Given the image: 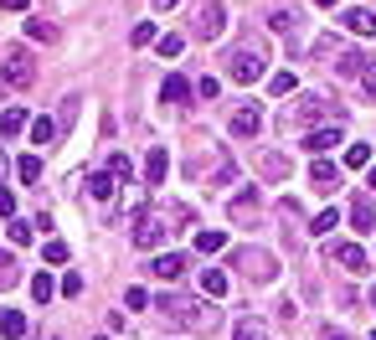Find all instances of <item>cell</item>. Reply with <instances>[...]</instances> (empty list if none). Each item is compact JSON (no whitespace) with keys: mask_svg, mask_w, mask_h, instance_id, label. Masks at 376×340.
Here are the masks:
<instances>
[{"mask_svg":"<svg viewBox=\"0 0 376 340\" xmlns=\"http://www.w3.org/2000/svg\"><path fill=\"white\" fill-rule=\"evenodd\" d=\"M155 309H160L170 325H181V330H216V325H222V309H216V304L186 299V294H160Z\"/></svg>","mask_w":376,"mask_h":340,"instance_id":"1","label":"cell"},{"mask_svg":"<svg viewBox=\"0 0 376 340\" xmlns=\"http://www.w3.org/2000/svg\"><path fill=\"white\" fill-rule=\"evenodd\" d=\"M263 73H268V57H263L258 41H242V47H232V57H227V78H232V83H258Z\"/></svg>","mask_w":376,"mask_h":340,"instance_id":"2","label":"cell"},{"mask_svg":"<svg viewBox=\"0 0 376 340\" xmlns=\"http://www.w3.org/2000/svg\"><path fill=\"white\" fill-rule=\"evenodd\" d=\"M294 119H299V124H309V119L345 124V109H340V103H325V98H315V93H309V98H299V109H283V124H289V129H294Z\"/></svg>","mask_w":376,"mask_h":340,"instance_id":"3","label":"cell"},{"mask_svg":"<svg viewBox=\"0 0 376 340\" xmlns=\"http://www.w3.org/2000/svg\"><path fill=\"white\" fill-rule=\"evenodd\" d=\"M31 78H36L31 52H26V47H11L6 62H0V88H31Z\"/></svg>","mask_w":376,"mask_h":340,"instance_id":"4","label":"cell"},{"mask_svg":"<svg viewBox=\"0 0 376 340\" xmlns=\"http://www.w3.org/2000/svg\"><path fill=\"white\" fill-rule=\"evenodd\" d=\"M232 268H242L253 284H273V279H278V268H273V258H268L263 248H237V253H232Z\"/></svg>","mask_w":376,"mask_h":340,"instance_id":"5","label":"cell"},{"mask_svg":"<svg viewBox=\"0 0 376 340\" xmlns=\"http://www.w3.org/2000/svg\"><path fill=\"white\" fill-rule=\"evenodd\" d=\"M165 232H175L170 227V211H140V217H135V243L140 248H160Z\"/></svg>","mask_w":376,"mask_h":340,"instance_id":"6","label":"cell"},{"mask_svg":"<svg viewBox=\"0 0 376 340\" xmlns=\"http://www.w3.org/2000/svg\"><path fill=\"white\" fill-rule=\"evenodd\" d=\"M222 26H227L222 0H202L196 16H191V36H196V41H212V36H222Z\"/></svg>","mask_w":376,"mask_h":340,"instance_id":"7","label":"cell"},{"mask_svg":"<svg viewBox=\"0 0 376 340\" xmlns=\"http://www.w3.org/2000/svg\"><path fill=\"white\" fill-rule=\"evenodd\" d=\"M330 258H335L345 273H366L371 263H366V248L361 243H330Z\"/></svg>","mask_w":376,"mask_h":340,"instance_id":"8","label":"cell"},{"mask_svg":"<svg viewBox=\"0 0 376 340\" xmlns=\"http://www.w3.org/2000/svg\"><path fill=\"white\" fill-rule=\"evenodd\" d=\"M350 227L356 232H376V196L371 191H361V196L350 201Z\"/></svg>","mask_w":376,"mask_h":340,"instance_id":"9","label":"cell"},{"mask_svg":"<svg viewBox=\"0 0 376 340\" xmlns=\"http://www.w3.org/2000/svg\"><path fill=\"white\" fill-rule=\"evenodd\" d=\"M335 144H345L340 139V124H325V129H309L304 134V150L309 155H325V150H335Z\"/></svg>","mask_w":376,"mask_h":340,"instance_id":"10","label":"cell"},{"mask_svg":"<svg viewBox=\"0 0 376 340\" xmlns=\"http://www.w3.org/2000/svg\"><path fill=\"white\" fill-rule=\"evenodd\" d=\"M150 273H155V279H165V284H175L186 273V253H160V258L150 263Z\"/></svg>","mask_w":376,"mask_h":340,"instance_id":"11","label":"cell"},{"mask_svg":"<svg viewBox=\"0 0 376 340\" xmlns=\"http://www.w3.org/2000/svg\"><path fill=\"white\" fill-rule=\"evenodd\" d=\"M258 129H263V114H258V109H237V114H232V134H237V139H253Z\"/></svg>","mask_w":376,"mask_h":340,"instance_id":"12","label":"cell"},{"mask_svg":"<svg viewBox=\"0 0 376 340\" xmlns=\"http://www.w3.org/2000/svg\"><path fill=\"white\" fill-rule=\"evenodd\" d=\"M309 181H315V191H335L340 186V170L330 160H315V165H309Z\"/></svg>","mask_w":376,"mask_h":340,"instance_id":"13","label":"cell"},{"mask_svg":"<svg viewBox=\"0 0 376 340\" xmlns=\"http://www.w3.org/2000/svg\"><path fill=\"white\" fill-rule=\"evenodd\" d=\"M340 21H345L356 36H376V11H361V6H356V11H345Z\"/></svg>","mask_w":376,"mask_h":340,"instance_id":"14","label":"cell"},{"mask_svg":"<svg viewBox=\"0 0 376 340\" xmlns=\"http://www.w3.org/2000/svg\"><path fill=\"white\" fill-rule=\"evenodd\" d=\"M330 68H335L340 78H361V73H366V57H361V52H335Z\"/></svg>","mask_w":376,"mask_h":340,"instance_id":"15","label":"cell"},{"mask_svg":"<svg viewBox=\"0 0 376 340\" xmlns=\"http://www.w3.org/2000/svg\"><path fill=\"white\" fill-rule=\"evenodd\" d=\"M165 170H170V155H165V150H150V160H145V181H150V186H165Z\"/></svg>","mask_w":376,"mask_h":340,"instance_id":"16","label":"cell"},{"mask_svg":"<svg viewBox=\"0 0 376 340\" xmlns=\"http://www.w3.org/2000/svg\"><path fill=\"white\" fill-rule=\"evenodd\" d=\"M83 186H88V196H93V201H108V196H114V176H103V170L83 176Z\"/></svg>","mask_w":376,"mask_h":340,"instance_id":"17","label":"cell"},{"mask_svg":"<svg viewBox=\"0 0 376 340\" xmlns=\"http://www.w3.org/2000/svg\"><path fill=\"white\" fill-rule=\"evenodd\" d=\"M57 134H62V124H52V119H36L31 124V144H41V150H52Z\"/></svg>","mask_w":376,"mask_h":340,"instance_id":"18","label":"cell"},{"mask_svg":"<svg viewBox=\"0 0 376 340\" xmlns=\"http://www.w3.org/2000/svg\"><path fill=\"white\" fill-rule=\"evenodd\" d=\"M258 206H263V196H258V191H242V196L232 201V222H248V217H258Z\"/></svg>","mask_w":376,"mask_h":340,"instance_id":"19","label":"cell"},{"mask_svg":"<svg viewBox=\"0 0 376 340\" xmlns=\"http://www.w3.org/2000/svg\"><path fill=\"white\" fill-rule=\"evenodd\" d=\"M202 294H207V299H222V294H227V273L222 268H202Z\"/></svg>","mask_w":376,"mask_h":340,"instance_id":"20","label":"cell"},{"mask_svg":"<svg viewBox=\"0 0 376 340\" xmlns=\"http://www.w3.org/2000/svg\"><path fill=\"white\" fill-rule=\"evenodd\" d=\"M0 335L21 340V335H26V314H21V309H0Z\"/></svg>","mask_w":376,"mask_h":340,"instance_id":"21","label":"cell"},{"mask_svg":"<svg viewBox=\"0 0 376 340\" xmlns=\"http://www.w3.org/2000/svg\"><path fill=\"white\" fill-rule=\"evenodd\" d=\"M160 98H165V103H186V98H191V83H186L181 73H170L165 88H160Z\"/></svg>","mask_w":376,"mask_h":340,"instance_id":"22","label":"cell"},{"mask_svg":"<svg viewBox=\"0 0 376 340\" xmlns=\"http://www.w3.org/2000/svg\"><path fill=\"white\" fill-rule=\"evenodd\" d=\"M232 340H268V325L258 320V314H248V320H237V330H232Z\"/></svg>","mask_w":376,"mask_h":340,"instance_id":"23","label":"cell"},{"mask_svg":"<svg viewBox=\"0 0 376 340\" xmlns=\"http://www.w3.org/2000/svg\"><path fill=\"white\" fill-rule=\"evenodd\" d=\"M222 248H227V232H216V227L196 232V253H222Z\"/></svg>","mask_w":376,"mask_h":340,"instance_id":"24","label":"cell"},{"mask_svg":"<svg viewBox=\"0 0 376 340\" xmlns=\"http://www.w3.org/2000/svg\"><path fill=\"white\" fill-rule=\"evenodd\" d=\"M16 284H21V268H16V258H11V253L0 248V289H16Z\"/></svg>","mask_w":376,"mask_h":340,"instance_id":"25","label":"cell"},{"mask_svg":"<svg viewBox=\"0 0 376 340\" xmlns=\"http://www.w3.org/2000/svg\"><path fill=\"white\" fill-rule=\"evenodd\" d=\"M21 129H26V109H6V114H0V134H21Z\"/></svg>","mask_w":376,"mask_h":340,"instance_id":"26","label":"cell"},{"mask_svg":"<svg viewBox=\"0 0 376 340\" xmlns=\"http://www.w3.org/2000/svg\"><path fill=\"white\" fill-rule=\"evenodd\" d=\"M52 294H57L52 273H36V279H31V299H36V304H52Z\"/></svg>","mask_w":376,"mask_h":340,"instance_id":"27","label":"cell"},{"mask_svg":"<svg viewBox=\"0 0 376 340\" xmlns=\"http://www.w3.org/2000/svg\"><path fill=\"white\" fill-rule=\"evenodd\" d=\"M26 36H31V41H52V36H57V26H52L47 16H31V21H26Z\"/></svg>","mask_w":376,"mask_h":340,"instance_id":"28","label":"cell"},{"mask_svg":"<svg viewBox=\"0 0 376 340\" xmlns=\"http://www.w3.org/2000/svg\"><path fill=\"white\" fill-rule=\"evenodd\" d=\"M16 176L21 181H41V155H21L16 160Z\"/></svg>","mask_w":376,"mask_h":340,"instance_id":"29","label":"cell"},{"mask_svg":"<svg viewBox=\"0 0 376 340\" xmlns=\"http://www.w3.org/2000/svg\"><path fill=\"white\" fill-rule=\"evenodd\" d=\"M31 227H36V222H21V217L6 222V232H11V243H16V248H26V243H31Z\"/></svg>","mask_w":376,"mask_h":340,"instance_id":"30","label":"cell"},{"mask_svg":"<svg viewBox=\"0 0 376 340\" xmlns=\"http://www.w3.org/2000/svg\"><path fill=\"white\" fill-rule=\"evenodd\" d=\"M340 227V211H320L315 222H309V232H315V238H325V232H335Z\"/></svg>","mask_w":376,"mask_h":340,"instance_id":"31","label":"cell"},{"mask_svg":"<svg viewBox=\"0 0 376 340\" xmlns=\"http://www.w3.org/2000/svg\"><path fill=\"white\" fill-rule=\"evenodd\" d=\"M345 165L350 170H366L371 165V150H366V144H345Z\"/></svg>","mask_w":376,"mask_h":340,"instance_id":"32","label":"cell"},{"mask_svg":"<svg viewBox=\"0 0 376 340\" xmlns=\"http://www.w3.org/2000/svg\"><path fill=\"white\" fill-rule=\"evenodd\" d=\"M155 47H160V57L170 62V57H181V47H186V36H160V41H155Z\"/></svg>","mask_w":376,"mask_h":340,"instance_id":"33","label":"cell"},{"mask_svg":"<svg viewBox=\"0 0 376 340\" xmlns=\"http://www.w3.org/2000/svg\"><path fill=\"white\" fill-rule=\"evenodd\" d=\"M108 176H119V181H129V176H135V165H129V155H114V160H108Z\"/></svg>","mask_w":376,"mask_h":340,"instance_id":"34","label":"cell"},{"mask_svg":"<svg viewBox=\"0 0 376 340\" xmlns=\"http://www.w3.org/2000/svg\"><path fill=\"white\" fill-rule=\"evenodd\" d=\"M268 88H273L278 98H283V93H294V73H273V78H268Z\"/></svg>","mask_w":376,"mask_h":340,"instance_id":"35","label":"cell"},{"mask_svg":"<svg viewBox=\"0 0 376 340\" xmlns=\"http://www.w3.org/2000/svg\"><path fill=\"white\" fill-rule=\"evenodd\" d=\"M232 176H237V160H232V155H222V160H216V186H227Z\"/></svg>","mask_w":376,"mask_h":340,"instance_id":"36","label":"cell"},{"mask_svg":"<svg viewBox=\"0 0 376 340\" xmlns=\"http://www.w3.org/2000/svg\"><path fill=\"white\" fill-rule=\"evenodd\" d=\"M47 263H68V243L62 238H47Z\"/></svg>","mask_w":376,"mask_h":340,"instance_id":"37","label":"cell"},{"mask_svg":"<svg viewBox=\"0 0 376 340\" xmlns=\"http://www.w3.org/2000/svg\"><path fill=\"white\" fill-rule=\"evenodd\" d=\"M196 93H202V98H207V103H212V98H216V93H222V83H216V78H212V73H207V78H202V83H196Z\"/></svg>","mask_w":376,"mask_h":340,"instance_id":"38","label":"cell"},{"mask_svg":"<svg viewBox=\"0 0 376 340\" xmlns=\"http://www.w3.org/2000/svg\"><path fill=\"white\" fill-rule=\"evenodd\" d=\"M129 41H135V47H150V41H155V26H150V21H140V26H135V36H129Z\"/></svg>","mask_w":376,"mask_h":340,"instance_id":"39","label":"cell"},{"mask_svg":"<svg viewBox=\"0 0 376 340\" xmlns=\"http://www.w3.org/2000/svg\"><path fill=\"white\" fill-rule=\"evenodd\" d=\"M62 294H68V299H78V294H83V273H68V279H62Z\"/></svg>","mask_w":376,"mask_h":340,"instance_id":"40","label":"cell"},{"mask_svg":"<svg viewBox=\"0 0 376 340\" xmlns=\"http://www.w3.org/2000/svg\"><path fill=\"white\" fill-rule=\"evenodd\" d=\"M268 26H273V31H289V26H294V16H289V11H273V16H268Z\"/></svg>","mask_w":376,"mask_h":340,"instance_id":"41","label":"cell"},{"mask_svg":"<svg viewBox=\"0 0 376 340\" xmlns=\"http://www.w3.org/2000/svg\"><path fill=\"white\" fill-rule=\"evenodd\" d=\"M0 217H16V196H11L6 186H0Z\"/></svg>","mask_w":376,"mask_h":340,"instance_id":"42","label":"cell"},{"mask_svg":"<svg viewBox=\"0 0 376 340\" xmlns=\"http://www.w3.org/2000/svg\"><path fill=\"white\" fill-rule=\"evenodd\" d=\"M361 88H366V93H371V98H376V62H371V68H366V73H361Z\"/></svg>","mask_w":376,"mask_h":340,"instance_id":"43","label":"cell"},{"mask_svg":"<svg viewBox=\"0 0 376 340\" xmlns=\"http://www.w3.org/2000/svg\"><path fill=\"white\" fill-rule=\"evenodd\" d=\"M0 6H6V11H26V0H0Z\"/></svg>","mask_w":376,"mask_h":340,"instance_id":"44","label":"cell"},{"mask_svg":"<svg viewBox=\"0 0 376 340\" xmlns=\"http://www.w3.org/2000/svg\"><path fill=\"white\" fill-rule=\"evenodd\" d=\"M366 186H376V165H366Z\"/></svg>","mask_w":376,"mask_h":340,"instance_id":"45","label":"cell"},{"mask_svg":"<svg viewBox=\"0 0 376 340\" xmlns=\"http://www.w3.org/2000/svg\"><path fill=\"white\" fill-rule=\"evenodd\" d=\"M155 6H160V11H170V6H181V0H155Z\"/></svg>","mask_w":376,"mask_h":340,"instance_id":"46","label":"cell"},{"mask_svg":"<svg viewBox=\"0 0 376 340\" xmlns=\"http://www.w3.org/2000/svg\"><path fill=\"white\" fill-rule=\"evenodd\" d=\"M0 176H6V150H0Z\"/></svg>","mask_w":376,"mask_h":340,"instance_id":"47","label":"cell"},{"mask_svg":"<svg viewBox=\"0 0 376 340\" xmlns=\"http://www.w3.org/2000/svg\"><path fill=\"white\" fill-rule=\"evenodd\" d=\"M315 6H325V11H330V6H335V0H315Z\"/></svg>","mask_w":376,"mask_h":340,"instance_id":"48","label":"cell"},{"mask_svg":"<svg viewBox=\"0 0 376 340\" xmlns=\"http://www.w3.org/2000/svg\"><path fill=\"white\" fill-rule=\"evenodd\" d=\"M330 340H350V335H335V330H330Z\"/></svg>","mask_w":376,"mask_h":340,"instance_id":"49","label":"cell"},{"mask_svg":"<svg viewBox=\"0 0 376 340\" xmlns=\"http://www.w3.org/2000/svg\"><path fill=\"white\" fill-rule=\"evenodd\" d=\"M371 304H376V289H371Z\"/></svg>","mask_w":376,"mask_h":340,"instance_id":"50","label":"cell"},{"mask_svg":"<svg viewBox=\"0 0 376 340\" xmlns=\"http://www.w3.org/2000/svg\"><path fill=\"white\" fill-rule=\"evenodd\" d=\"M371 340H376V335H371Z\"/></svg>","mask_w":376,"mask_h":340,"instance_id":"51","label":"cell"},{"mask_svg":"<svg viewBox=\"0 0 376 340\" xmlns=\"http://www.w3.org/2000/svg\"><path fill=\"white\" fill-rule=\"evenodd\" d=\"M103 340H108V335H103Z\"/></svg>","mask_w":376,"mask_h":340,"instance_id":"52","label":"cell"}]
</instances>
